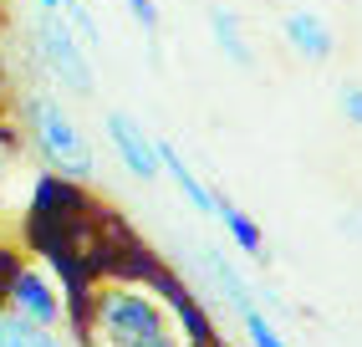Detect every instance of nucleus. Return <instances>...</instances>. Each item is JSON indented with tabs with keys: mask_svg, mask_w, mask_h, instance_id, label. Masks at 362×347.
I'll use <instances>...</instances> for the list:
<instances>
[{
	"mask_svg": "<svg viewBox=\"0 0 362 347\" xmlns=\"http://www.w3.org/2000/svg\"><path fill=\"white\" fill-rule=\"evenodd\" d=\"M235 317H240V327H245V342H250V347H291V342H286V332H281L255 302H250V307H240Z\"/></svg>",
	"mask_w": 362,
	"mask_h": 347,
	"instance_id": "nucleus-11",
	"label": "nucleus"
},
{
	"mask_svg": "<svg viewBox=\"0 0 362 347\" xmlns=\"http://www.w3.org/2000/svg\"><path fill=\"white\" fill-rule=\"evenodd\" d=\"M209 31H214V46H220V52H225L240 72L255 67V52H250V41H245V31H240V21H235L230 6H214V11H209Z\"/></svg>",
	"mask_w": 362,
	"mask_h": 347,
	"instance_id": "nucleus-9",
	"label": "nucleus"
},
{
	"mask_svg": "<svg viewBox=\"0 0 362 347\" xmlns=\"http://www.w3.org/2000/svg\"><path fill=\"white\" fill-rule=\"evenodd\" d=\"M26 128L36 138V154L52 164L57 179L66 184H92L98 179V154H92V138L82 133V123L71 118L46 87L26 92Z\"/></svg>",
	"mask_w": 362,
	"mask_h": 347,
	"instance_id": "nucleus-1",
	"label": "nucleus"
},
{
	"mask_svg": "<svg viewBox=\"0 0 362 347\" xmlns=\"http://www.w3.org/2000/svg\"><path fill=\"white\" fill-rule=\"evenodd\" d=\"M281 36L291 41L306 62H327V57H332V46H337V41H332V26H327L317 11H306V6L281 16Z\"/></svg>",
	"mask_w": 362,
	"mask_h": 347,
	"instance_id": "nucleus-7",
	"label": "nucleus"
},
{
	"mask_svg": "<svg viewBox=\"0 0 362 347\" xmlns=\"http://www.w3.org/2000/svg\"><path fill=\"white\" fill-rule=\"evenodd\" d=\"M0 347H66V337L62 327H41V322L0 307Z\"/></svg>",
	"mask_w": 362,
	"mask_h": 347,
	"instance_id": "nucleus-8",
	"label": "nucleus"
},
{
	"mask_svg": "<svg viewBox=\"0 0 362 347\" xmlns=\"http://www.w3.org/2000/svg\"><path fill=\"white\" fill-rule=\"evenodd\" d=\"M103 133H107V143H112V154H117V164H123L133 179H158L163 174V154H158V138L143 128V123L133 118V113H123V108H112L107 118H103Z\"/></svg>",
	"mask_w": 362,
	"mask_h": 347,
	"instance_id": "nucleus-5",
	"label": "nucleus"
},
{
	"mask_svg": "<svg viewBox=\"0 0 362 347\" xmlns=\"http://www.w3.org/2000/svg\"><path fill=\"white\" fill-rule=\"evenodd\" d=\"M168 327V302L143 286L112 281L92 296V337L103 347H133L143 337H153Z\"/></svg>",
	"mask_w": 362,
	"mask_h": 347,
	"instance_id": "nucleus-2",
	"label": "nucleus"
},
{
	"mask_svg": "<svg viewBox=\"0 0 362 347\" xmlns=\"http://www.w3.org/2000/svg\"><path fill=\"white\" fill-rule=\"evenodd\" d=\"M225 225V235L235 240V251L240 256H250V261H265V235H260V225L245 215V210H235L230 200H220V215H214Z\"/></svg>",
	"mask_w": 362,
	"mask_h": 347,
	"instance_id": "nucleus-10",
	"label": "nucleus"
},
{
	"mask_svg": "<svg viewBox=\"0 0 362 347\" xmlns=\"http://www.w3.org/2000/svg\"><path fill=\"white\" fill-rule=\"evenodd\" d=\"M0 307H11L16 317H31V322H41V327H62L66 322V291L46 276L41 266H16Z\"/></svg>",
	"mask_w": 362,
	"mask_h": 347,
	"instance_id": "nucleus-4",
	"label": "nucleus"
},
{
	"mask_svg": "<svg viewBox=\"0 0 362 347\" xmlns=\"http://www.w3.org/2000/svg\"><path fill=\"white\" fill-rule=\"evenodd\" d=\"M36 11H62V0H36Z\"/></svg>",
	"mask_w": 362,
	"mask_h": 347,
	"instance_id": "nucleus-16",
	"label": "nucleus"
},
{
	"mask_svg": "<svg viewBox=\"0 0 362 347\" xmlns=\"http://www.w3.org/2000/svg\"><path fill=\"white\" fill-rule=\"evenodd\" d=\"M133 347H189V337H184V332H174V327H163V332L143 337V342H133Z\"/></svg>",
	"mask_w": 362,
	"mask_h": 347,
	"instance_id": "nucleus-15",
	"label": "nucleus"
},
{
	"mask_svg": "<svg viewBox=\"0 0 362 347\" xmlns=\"http://www.w3.org/2000/svg\"><path fill=\"white\" fill-rule=\"evenodd\" d=\"M62 16L71 21V31H77L87 46H103V26H98V16L87 11V0H62Z\"/></svg>",
	"mask_w": 362,
	"mask_h": 347,
	"instance_id": "nucleus-12",
	"label": "nucleus"
},
{
	"mask_svg": "<svg viewBox=\"0 0 362 347\" xmlns=\"http://www.w3.org/2000/svg\"><path fill=\"white\" fill-rule=\"evenodd\" d=\"M128 16H133V26H138L143 36H158V26H163L158 0H128Z\"/></svg>",
	"mask_w": 362,
	"mask_h": 347,
	"instance_id": "nucleus-13",
	"label": "nucleus"
},
{
	"mask_svg": "<svg viewBox=\"0 0 362 347\" xmlns=\"http://www.w3.org/2000/svg\"><path fill=\"white\" fill-rule=\"evenodd\" d=\"M36 57L52 77L77 92V97H98V72H92L87 41L71 31V21L62 11H36Z\"/></svg>",
	"mask_w": 362,
	"mask_h": 347,
	"instance_id": "nucleus-3",
	"label": "nucleus"
},
{
	"mask_svg": "<svg viewBox=\"0 0 362 347\" xmlns=\"http://www.w3.org/2000/svg\"><path fill=\"white\" fill-rule=\"evenodd\" d=\"M337 108H342L347 123H357V128H362V87H357V82H342V92H337Z\"/></svg>",
	"mask_w": 362,
	"mask_h": 347,
	"instance_id": "nucleus-14",
	"label": "nucleus"
},
{
	"mask_svg": "<svg viewBox=\"0 0 362 347\" xmlns=\"http://www.w3.org/2000/svg\"><path fill=\"white\" fill-rule=\"evenodd\" d=\"M158 154H163V174L174 179V189L189 200V210H194V215H204V220H214V215H220V194H214V189L199 179V174L184 164V154H179L174 143H168V138H158Z\"/></svg>",
	"mask_w": 362,
	"mask_h": 347,
	"instance_id": "nucleus-6",
	"label": "nucleus"
}]
</instances>
